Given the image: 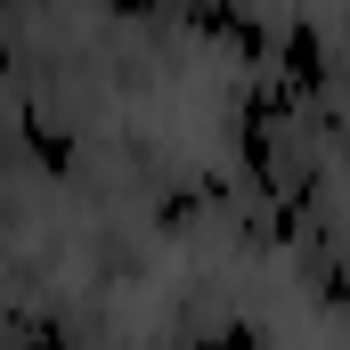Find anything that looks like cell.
Wrapping results in <instances>:
<instances>
[{
  "mask_svg": "<svg viewBox=\"0 0 350 350\" xmlns=\"http://www.w3.org/2000/svg\"><path fill=\"white\" fill-rule=\"evenodd\" d=\"M277 57H285V90H293V98H326L334 74H326V41H318L310 25H285V49H277Z\"/></svg>",
  "mask_w": 350,
  "mask_h": 350,
  "instance_id": "obj_1",
  "label": "cell"
}]
</instances>
